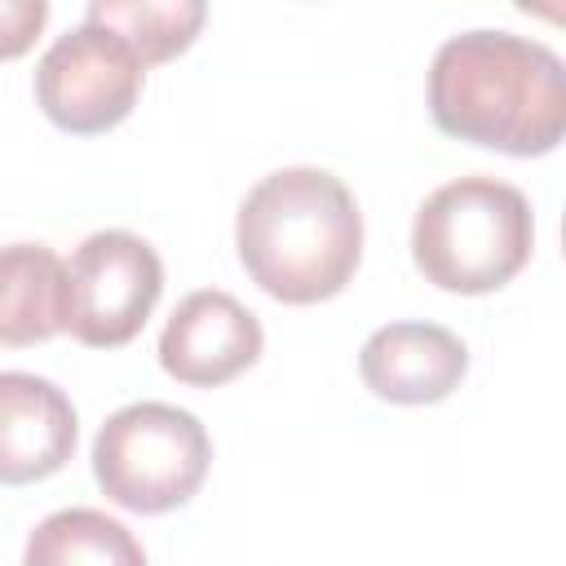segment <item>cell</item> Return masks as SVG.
I'll return each mask as SVG.
<instances>
[{
    "mask_svg": "<svg viewBox=\"0 0 566 566\" xmlns=\"http://www.w3.org/2000/svg\"><path fill=\"white\" fill-rule=\"evenodd\" d=\"M429 115L455 142L548 155L566 133L562 57L513 31H460L429 62Z\"/></svg>",
    "mask_w": 566,
    "mask_h": 566,
    "instance_id": "1",
    "label": "cell"
},
{
    "mask_svg": "<svg viewBox=\"0 0 566 566\" xmlns=\"http://www.w3.org/2000/svg\"><path fill=\"white\" fill-rule=\"evenodd\" d=\"M234 248L265 296L314 305L354 279L363 261V212L336 172L305 164L279 168L243 195Z\"/></svg>",
    "mask_w": 566,
    "mask_h": 566,
    "instance_id": "2",
    "label": "cell"
},
{
    "mask_svg": "<svg viewBox=\"0 0 566 566\" xmlns=\"http://www.w3.org/2000/svg\"><path fill=\"white\" fill-rule=\"evenodd\" d=\"M531 199L500 177H455L416 208L411 261L442 292H495L531 261Z\"/></svg>",
    "mask_w": 566,
    "mask_h": 566,
    "instance_id": "3",
    "label": "cell"
},
{
    "mask_svg": "<svg viewBox=\"0 0 566 566\" xmlns=\"http://www.w3.org/2000/svg\"><path fill=\"white\" fill-rule=\"evenodd\" d=\"M212 442L195 411L172 402H128L93 438V478L128 513L181 509L208 478Z\"/></svg>",
    "mask_w": 566,
    "mask_h": 566,
    "instance_id": "4",
    "label": "cell"
},
{
    "mask_svg": "<svg viewBox=\"0 0 566 566\" xmlns=\"http://www.w3.org/2000/svg\"><path fill=\"white\" fill-rule=\"evenodd\" d=\"M159 292V252L133 230H97L66 261L62 332L88 349H119L146 327Z\"/></svg>",
    "mask_w": 566,
    "mask_h": 566,
    "instance_id": "5",
    "label": "cell"
},
{
    "mask_svg": "<svg viewBox=\"0 0 566 566\" xmlns=\"http://www.w3.org/2000/svg\"><path fill=\"white\" fill-rule=\"evenodd\" d=\"M142 80H146L142 57L115 31L84 18L40 53L35 102L62 133L93 137L128 119Z\"/></svg>",
    "mask_w": 566,
    "mask_h": 566,
    "instance_id": "6",
    "label": "cell"
},
{
    "mask_svg": "<svg viewBox=\"0 0 566 566\" xmlns=\"http://www.w3.org/2000/svg\"><path fill=\"white\" fill-rule=\"evenodd\" d=\"M261 318L221 287H199L159 332V367L195 389H217L261 358Z\"/></svg>",
    "mask_w": 566,
    "mask_h": 566,
    "instance_id": "7",
    "label": "cell"
},
{
    "mask_svg": "<svg viewBox=\"0 0 566 566\" xmlns=\"http://www.w3.org/2000/svg\"><path fill=\"white\" fill-rule=\"evenodd\" d=\"M464 367V340L438 323H385L358 349L363 385L398 407L442 402L451 389H460Z\"/></svg>",
    "mask_w": 566,
    "mask_h": 566,
    "instance_id": "8",
    "label": "cell"
},
{
    "mask_svg": "<svg viewBox=\"0 0 566 566\" xmlns=\"http://www.w3.org/2000/svg\"><path fill=\"white\" fill-rule=\"evenodd\" d=\"M71 398L31 371H0V482L27 486L53 478L75 451Z\"/></svg>",
    "mask_w": 566,
    "mask_h": 566,
    "instance_id": "9",
    "label": "cell"
},
{
    "mask_svg": "<svg viewBox=\"0 0 566 566\" xmlns=\"http://www.w3.org/2000/svg\"><path fill=\"white\" fill-rule=\"evenodd\" d=\"M66 261L44 243L0 248V345L27 349L62 332Z\"/></svg>",
    "mask_w": 566,
    "mask_h": 566,
    "instance_id": "10",
    "label": "cell"
},
{
    "mask_svg": "<svg viewBox=\"0 0 566 566\" xmlns=\"http://www.w3.org/2000/svg\"><path fill=\"white\" fill-rule=\"evenodd\" d=\"M22 566H146L137 535L102 509H57L27 535Z\"/></svg>",
    "mask_w": 566,
    "mask_h": 566,
    "instance_id": "11",
    "label": "cell"
},
{
    "mask_svg": "<svg viewBox=\"0 0 566 566\" xmlns=\"http://www.w3.org/2000/svg\"><path fill=\"white\" fill-rule=\"evenodd\" d=\"M84 18L115 31L142 57V66H155L190 49L208 9L199 0H93Z\"/></svg>",
    "mask_w": 566,
    "mask_h": 566,
    "instance_id": "12",
    "label": "cell"
},
{
    "mask_svg": "<svg viewBox=\"0 0 566 566\" xmlns=\"http://www.w3.org/2000/svg\"><path fill=\"white\" fill-rule=\"evenodd\" d=\"M49 22L44 0H0V62L22 57Z\"/></svg>",
    "mask_w": 566,
    "mask_h": 566,
    "instance_id": "13",
    "label": "cell"
}]
</instances>
